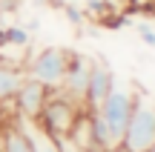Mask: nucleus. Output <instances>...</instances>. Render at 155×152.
Instances as JSON below:
<instances>
[{"label":"nucleus","instance_id":"f3484780","mask_svg":"<svg viewBox=\"0 0 155 152\" xmlns=\"http://www.w3.org/2000/svg\"><path fill=\"white\" fill-rule=\"evenodd\" d=\"M92 152H101V149H92Z\"/></svg>","mask_w":155,"mask_h":152},{"label":"nucleus","instance_id":"f03ea898","mask_svg":"<svg viewBox=\"0 0 155 152\" xmlns=\"http://www.w3.org/2000/svg\"><path fill=\"white\" fill-rule=\"evenodd\" d=\"M81 115H83V103L81 101L63 95L61 89H52V95L46 98V103H43V112H40L38 124L43 126L49 135L66 138L69 132H72V126L78 124Z\"/></svg>","mask_w":155,"mask_h":152},{"label":"nucleus","instance_id":"1a4fd4ad","mask_svg":"<svg viewBox=\"0 0 155 152\" xmlns=\"http://www.w3.org/2000/svg\"><path fill=\"white\" fill-rule=\"evenodd\" d=\"M0 152H32V144H29V135L23 129L20 118L9 121L0 129Z\"/></svg>","mask_w":155,"mask_h":152},{"label":"nucleus","instance_id":"9b49d317","mask_svg":"<svg viewBox=\"0 0 155 152\" xmlns=\"http://www.w3.org/2000/svg\"><path fill=\"white\" fill-rule=\"evenodd\" d=\"M3 37H6V49L9 46L26 49L32 43V32H26V26H3Z\"/></svg>","mask_w":155,"mask_h":152},{"label":"nucleus","instance_id":"39448f33","mask_svg":"<svg viewBox=\"0 0 155 152\" xmlns=\"http://www.w3.org/2000/svg\"><path fill=\"white\" fill-rule=\"evenodd\" d=\"M118 86L112 66H106V60H92L89 66V80H86V92H83V112H95L101 103L109 98V92Z\"/></svg>","mask_w":155,"mask_h":152},{"label":"nucleus","instance_id":"f257e3e1","mask_svg":"<svg viewBox=\"0 0 155 152\" xmlns=\"http://www.w3.org/2000/svg\"><path fill=\"white\" fill-rule=\"evenodd\" d=\"M132 106H135V95L129 89H124V86H115L109 92V98L95 112H86L89 115V126H92L95 149H101V152L121 149V141H124V132H127Z\"/></svg>","mask_w":155,"mask_h":152},{"label":"nucleus","instance_id":"20e7f679","mask_svg":"<svg viewBox=\"0 0 155 152\" xmlns=\"http://www.w3.org/2000/svg\"><path fill=\"white\" fill-rule=\"evenodd\" d=\"M63 75H66V49L63 46H43L32 57H26V78L38 80L49 89H61Z\"/></svg>","mask_w":155,"mask_h":152},{"label":"nucleus","instance_id":"4468645a","mask_svg":"<svg viewBox=\"0 0 155 152\" xmlns=\"http://www.w3.org/2000/svg\"><path fill=\"white\" fill-rule=\"evenodd\" d=\"M58 149L61 152H86V149H81L75 141H69V138H58Z\"/></svg>","mask_w":155,"mask_h":152},{"label":"nucleus","instance_id":"9d476101","mask_svg":"<svg viewBox=\"0 0 155 152\" xmlns=\"http://www.w3.org/2000/svg\"><path fill=\"white\" fill-rule=\"evenodd\" d=\"M20 124H23V129H26V135H29L32 152H61V149H58V138L49 135L38 121H23L20 118Z\"/></svg>","mask_w":155,"mask_h":152},{"label":"nucleus","instance_id":"423d86ee","mask_svg":"<svg viewBox=\"0 0 155 152\" xmlns=\"http://www.w3.org/2000/svg\"><path fill=\"white\" fill-rule=\"evenodd\" d=\"M52 95L49 86L38 83V80L32 78H23L20 89L15 92V98H12V106H15V118H23V121H38L40 112H43V103L46 98Z\"/></svg>","mask_w":155,"mask_h":152},{"label":"nucleus","instance_id":"0eeeda50","mask_svg":"<svg viewBox=\"0 0 155 152\" xmlns=\"http://www.w3.org/2000/svg\"><path fill=\"white\" fill-rule=\"evenodd\" d=\"M89 66H92V57L81 55L75 49H66V75H63L61 92L75 101L83 103V92H86V80H89Z\"/></svg>","mask_w":155,"mask_h":152},{"label":"nucleus","instance_id":"dca6fc26","mask_svg":"<svg viewBox=\"0 0 155 152\" xmlns=\"http://www.w3.org/2000/svg\"><path fill=\"white\" fill-rule=\"evenodd\" d=\"M115 152H127V149H115Z\"/></svg>","mask_w":155,"mask_h":152},{"label":"nucleus","instance_id":"7ed1b4c3","mask_svg":"<svg viewBox=\"0 0 155 152\" xmlns=\"http://www.w3.org/2000/svg\"><path fill=\"white\" fill-rule=\"evenodd\" d=\"M155 144V101L147 95H135V106L124 132L121 149L127 152H147Z\"/></svg>","mask_w":155,"mask_h":152},{"label":"nucleus","instance_id":"2eb2a0df","mask_svg":"<svg viewBox=\"0 0 155 152\" xmlns=\"http://www.w3.org/2000/svg\"><path fill=\"white\" fill-rule=\"evenodd\" d=\"M147 152H155V144H152V147H150V149H147Z\"/></svg>","mask_w":155,"mask_h":152},{"label":"nucleus","instance_id":"f8f14e48","mask_svg":"<svg viewBox=\"0 0 155 152\" xmlns=\"http://www.w3.org/2000/svg\"><path fill=\"white\" fill-rule=\"evenodd\" d=\"M61 9H63V15H66V20L72 23V26H83V20H86V15H83V11L78 9L75 3H61Z\"/></svg>","mask_w":155,"mask_h":152},{"label":"nucleus","instance_id":"ddd939ff","mask_svg":"<svg viewBox=\"0 0 155 152\" xmlns=\"http://www.w3.org/2000/svg\"><path fill=\"white\" fill-rule=\"evenodd\" d=\"M135 32H138V37L144 40L147 46H152V49H155V29L150 26V23H135Z\"/></svg>","mask_w":155,"mask_h":152},{"label":"nucleus","instance_id":"6e6552de","mask_svg":"<svg viewBox=\"0 0 155 152\" xmlns=\"http://www.w3.org/2000/svg\"><path fill=\"white\" fill-rule=\"evenodd\" d=\"M23 78H26V63L9 60V57L0 55V106L15 98V92L20 89Z\"/></svg>","mask_w":155,"mask_h":152}]
</instances>
